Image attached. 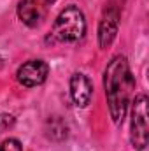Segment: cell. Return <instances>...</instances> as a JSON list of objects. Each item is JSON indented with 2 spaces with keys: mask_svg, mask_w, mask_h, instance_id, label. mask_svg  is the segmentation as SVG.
<instances>
[{
  "mask_svg": "<svg viewBox=\"0 0 149 151\" xmlns=\"http://www.w3.org/2000/svg\"><path fill=\"white\" fill-rule=\"evenodd\" d=\"M104 88L111 118L114 125L119 127L125 121L135 90V77L130 70L128 60L123 55H116L107 63V69L104 72Z\"/></svg>",
  "mask_w": 149,
  "mask_h": 151,
  "instance_id": "cell-1",
  "label": "cell"
},
{
  "mask_svg": "<svg viewBox=\"0 0 149 151\" xmlns=\"http://www.w3.org/2000/svg\"><path fill=\"white\" fill-rule=\"evenodd\" d=\"M86 32V18L84 12L75 7H65L53 23L49 32V42H77Z\"/></svg>",
  "mask_w": 149,
  "mask_h": 151,
  "instance_id": "cell-2",
  "label": "cell"
},
{
  "mask_svg": "<svg viewBox=\"0 0 149 151\" xmlns=\"http://www.w3.org/2000/svg\"><path fill=\"white\" fill-rule=\"evenodd\" d=\"M46 2H47V4H53V2H54V0H46Z\"/></svg>",
  "mask_w": 149,
  "mask_h": 151,
  "instance_id": "cell-11",
  "label": "cell"
},
{
  "mask_svg": "<svg viewBox=\"0 0 149 151\" xmlns=\"http://www.w3.org/2000/svg\"><path fill=\"white\" fill-rule=\"evenodd\" d=\"M119 9L117 7H107L102 19H100V25H98V44L102 49L109 47L117 34V28H119Z\"/></svg>",
  "mask_w": 149,
  "mask_h": 151,
  "instance_id": "cell-5",
  "label": "cell"
},
{
  "mask_svg": "<svg viewBox=\"0 0 149 151\" xmlns=\"http://www.w3.org/2000/svg\"><path fill=\"white\" fill-rule=\"evenodd\" d=\"M46 135L53 141H63L69 137V125L62 116H51L46 121Z\"/></svg>",
  "mask_w": 149,
  "mask_h": 151,
  "instance_id": "cell-8",
  "label": "cell"
},
{
  "mask_svg": "<svg viewBox=\"0 0 149 151\" xmlns=\"http://www.w3.org/2000/svg\"><path fill=\"white\" fill-rule=\"evenodd\" d=\"M47 74H49V65L44 60H28L18 69L16 77L23 86L34 88L42 84L47 79Z\"/></svg>",
  "mask_w": 149,
  "mask_h": 151,
  "instance_id": "cell-4",
  "label": "cell"
},
{
  "mask_svg": "<svg viewBox=\"0 0 149 151\" xmlns=\"http://www.w3.org/2000/svg\"><path fill=\"white\" fill-rule=\"evenodd\" d=\"M132 121H130V142L135 150H146L149 141L148 125V97L137 95L132 102Z\"/></svg>",
  "mask_w": 149,
  "mask_h": 151,
  "instance_id": "cell-3",
  "label": "cell"
},
{
  "mask_svg": "<svg viewBox=\"0 0 149 151\" xmlns=\"http://www.w3.org/2000/svg\"><path fill=\"white\" fill-rule=\"evenodd\" d=\"M14 123H16L14 116L5 114V113H0V134H4V132H7L9 128H12Z\"/></svg>",
  "mask_w": 149,
  "mask_h": 151,
  "instance_id": "cell-10",
  "label": "cell"
},
{
  "mask_svg": "<svg viewBox=\"0 0 149 151\" xmlns=\"http://www.w3.org/2000/svg\"><path fill=\"white\" fill-rule=\"evenodd\" d=\"M0 151H23V146L18 139H5L0 142Z\"/></svg>",
  "mask_w": 149,
  "mask_h": 151,
  "instance_id": "cell-9",
  "label": "cell"
},
{
  "mask_svg": "<svg viewBox=\"0 0 149 151\" xmlns=\"http://www.w3.org/2000/svg\"><path fill=\"white\" fill-rule=\"evenodd\" d=\"M42 16H44V9H42V5L37 0H19V4H18V18L21 19V23L34 28L42 21Z\"/></svg>",
  "mask_w": 149,
  "mask_h": 151,
  "instance_id": "cell-7",
  "label": "cell"
},
{
  "mask_svg": "<svg viewBox=\"0 0 149 151\" xmlns=\"http://www.w3.org/2000/svg\"><path fill=\"white\" fill-rule=\"evenodd\" d=\"M93 95V84L88 79V76L75 72L70 77V97L77 107H86Z\"/></svg>",
  "mask_w": 149,
  "mask_h": 151,
  "instance_id": "cell-6",
  "label": "cell"
}]
</instances>
